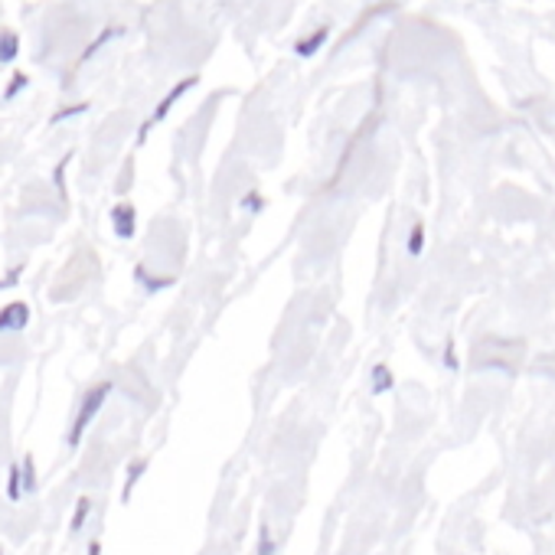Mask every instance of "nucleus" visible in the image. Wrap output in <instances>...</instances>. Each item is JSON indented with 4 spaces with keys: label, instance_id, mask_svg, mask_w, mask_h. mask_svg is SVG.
<instances>
[{
    "label": "nucleus",
    "instance_id": "obj_3",
    "mask_svg": "<svg viewBox=\"0 0 555 555\" xmlns=\"http://www.w3.org/2000/svg\"><path fill=\"white\" fill-rule=\"evenodd\" d=\"M193 86H196V79H193V76H190V79H180V82H177V86H173V89H170V92L164 95V102H160V105L154 108V115H151V121H147V125L141 128V134H147V131H151V128H154L157 121H164V118L170 115V108H173V105H177V102H180V99H183V95H186L190 89H193Z\"/></svg>",
    "mask_w": 555,
    "mask_h": 555
},
{
    "label": "nucleus",
    "instance_id": "obj_16",
    "mask_svg": "<svg viewBox=\"0 0 555 555\" xmlns=\"http://www.w3.org/2000/svg\"><path fill=\"white\" fill-rule=\"evenodd\" d=\"M144 467H147V464H144V461H141V464H134V467H131V474H128V493H131V487H134V483H138V477H141V470H144Z\"/></svg>",
    "mask_w": 555,
    "mask_h": 555
},
{
    "label": "nucleus",
    "instance_id": "obj_7",
    "mask_svg": "<svg viewBox=\"0 0 555 555\" xmlns=\"http://www.w3.org/2000/svg\"><path fill=\"white\" fill-rule=\"evenodd\" d=\"M27 496V483H24V464H11L8 467V500L11 503H21Z\"/></svg>",
    "mask_w": 555,
    "mask_h": 555
},
{
    "label": "nucleus",
    "instance_id": "obj_11",
    "mask_svg": "<svg viewBox=\"0 0 555 555\" xmlns=\"http://www.w3.org/2000/svg\"><path fill=\"white\" fill-rule=\"evenodd\" d=\"M392 386H396V379H392L389 366H376V370H373V392L383 396V392H389Z\"/></svg>",
    "mask_w": 555,
    "mask_h": 555
},
{
    "label": "nucleus",
    "instance_id": "obj_19",
    "mask_svg": "<svg viewBox=\"0 0 555 555\" xmlns=\"http://www.w3.org/2000/svg\"><path fill=\"white\" fill-rule=\"evenodd\" d=\"M89 555H102V542H99V539L89 542Z\"/></svg>",
    "mask_w": 555,
    "mask_h": 555
},
{
    "label": "nucleus",
    "instance_id": "obj_13",
    "mask_svg": "<svg viewBox=\"0 0 555 555\" xmlns=\"http://www.w3.org/2000/svg\"><path fill=\"white\" fill-rule=\"evenodd\" d=\"M27 86H30V79L24 76V73H17L14 79H11V86H8V92H4V102H14L21 92H27Z\"/></svg>",
    "mask_w": 555,
    "mask_h": 555
},
{
    "label": "nucleus",
    "instance_id": "obj_5",
    "mask_svg": "<svg viewBox=\"0 0 555 555\" xmlns=\"http://www.w3.org/2000/svg\"><path fill=\"white\" fill-rule=\"evenodd\" d=\"M327 40H331V27H321V30L308 34L305 40H298V43H295V53H298L301 60H311V56H318V53L327 47Z\"/></svg>",
    "mask_w": 555,
    "mask_h": 555
},
{
    "label": "nucleus",
    "instance_id": "obj_6",
    "mask_svg": "<svg viewBox=\"0 0 555 555\" xmlns=\"http://www.w3.org/2000/svg\"><path fill=\"white\" fill-rule=\"evenodd\" d=\"M121 34H125L121 27H105V30H102V34H99V37H95V40H92V43H89V47L82 50L79 63H89V60H95V56H99V53H102V50H105V47H108L112 40H118Z\"/></svg>",
    "mask_w": 555,
    "mask_h": 555
},
{
    "label": "nucleus",
    "instance_id": "obj_20",
    "mask_svg": "<svg viewBox=\"0 0 555 555\" xmlns=\"http://www.w3.org/2000/svg\"><path fill=\"white\" fill-rule=\"evenodd\" d=\"M0 555H4V548H0Z\"/></svg>",
    "mask_w": 555,
    "mask_h": 555
},
{
    "label": "nucleus",
    "instance_id": "obj_4",
    "mask_svg": "<svg viewBox=\"0 0 555 555\" xmlns=\"http://www.w3.org/2000/svg\"><path fill=\"white\" fill-rule=\"evenodd\" d=\"M112 229H115V235L118 238H134V232H138V212H134V206H128V203H118L115 209H112Z\"/></svg>",
    "mask_w": 555,
    "mask_h": 555
},
{
    "label": "nucleus",
    "instance_id": "obj_2",
    "mask_svg": "<svg viewBox=\"0 0 555 555\" xmlns=\"http://www.w3.org/2000/svg\"><path fill=\"white\" fill-rule=\"evenodd\" d=\"M30 324V305L27 301H11L8 308H0V337L4 334H21Z\"/></svg>",
    "mask_w": 555,
    "mask_h": 555
},
{
    "label": "nucleus",
    "instance_id": "obj_12",
    "mask_svg": "<svg viewBox=\"0 0 555 555\" xmlns=\"http://www.w3.org/2000/svg\"><path fill=\"white\" fill-rule=\"evenodd\" d=\"M21 464H24V483H27V493H37V461H34V454H27Z\"/></svg>",
    "mask_w": 555,
    "mask_h": 555
},
{
    "label": "nucleus",
    "instance_id": "obj_14",
    "mask_svg": "<svg viewBox=\"0 0 555 555\" xmlns=\"http://www.w3.org/2000/svg\"><path fill=\"white\" fill-rule=\"evenodd\" d=\"M89 112V105L82 102V105H73V108H66V112H56L53 118H50V125H60V121H66V118H76V115H86Z\"/></svg>",
    "mask_w": 555,
    "mask_h": 555
},
{
    "label": "nucleus",
    "instance_id": "obj_15",
    "mask_svg": "<svg viewBox=\"0 0 555 555\" xmlns=\"http://www.w3.org/2000/svg\"><path fill=\"white\" fill-rule=\"evenodd\" d=\"M238 206H242V209H248V212H258V209H261V196H258V190H251V193H245Z\"/></svg>",
    "mask_w": 555,
    "mask_h": 555
},
{
    "label": "nucleus",
    "instance_id": "obj_17",
    "mask_svg": "<svg viewBox=\"0 0 555 555\" xmlns=\"http://www.w3.org/2000/svg\"><path fill=\"white\" fill-rule=\"evenodd\" d=\"M258 555H274V542L268 539V532H261V545H258Z\"/></svg>",
    "mask_w": 555,
    "mask_h": 555
},
{
    "label": "nucleus",
    "instance_id": "obj_18",
    "mask_svg": "<svg viewBox=\"0 0 555 555\" xmlns=\"http://www.w3.org/2000/svg\"><path fill=\"white\" fill-rule=\"evenodd\" d=\"M444 363L451 366V370H457V357H454V347L448 344V350H444Z\"/></svg>",
    "mask_w": 555,
    "mask_h": 555
},
{
    "label": "nucleus",
    "instance_id": "obj_10",
    "mask_svg": "<svg viewBox=\"0 0 555 555\" xmlns=\"http://www.w3.org/2000/svg\"><path fill=\"white\" fill-rule=\"evenodd\" d=\"M405 251H409L412 258H418V255L425 251V225H422V222H415V225H412L409 242H405Z\"/></svg>",
    "mask_w": 555,
    "mask_h": 555
},
{
    "label": "nucleus",
    "instance_id": "obj_8",
    "mask_svg": "<svg viewBox=\"0 0 555 555\" xmlns=\"http://www.w3.org/2000/svg\"><path fill=\"white\" fill-rule=\"evenodd\" d=\"M21 56V37L14 30H0V63H14Z\"/></svg>",
    "mask_w": 555,
    "mask_h": 555
},
{
    "label": "nucleus",
    "instance_id": "obj_1",
    "mask_svg": "<svg viewBox=\"0 0 555 555\" xmlns=\"http://www.w3.org/2000/svg\"><path fill=\"white\" fill-rule=\"evenodd\" d=\"M112 383H99V386H92L86 396H82V402H79V412H76V418H73V428H69V448H79L82 444V438H86V431L95 425V418L102 415V409H105V402H108V396H112Z\"/></svg>",
    "mask_w": 555,
    "mask_h": 555
},
{
    "label": "nucleus",
    "instance_id": "obj_9",
    "mask_svg": "<svg viewBox=\"0 0 555 555\" xmlns=\"http://www.w3.org/2000/svg\"><path fill=\"white\" fill-rule=\"evenodd\" d=\"M89 513H92V500L89 496H79L76 500V509H73V519H69V532H82V526L89 522Z\"/></svg>",
    "mask_w": 555,
    "mask_h": 555
}]
</instances>
